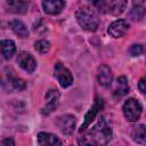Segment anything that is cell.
Instances as JSON below:
<instances>
[{
	"label": "cell",
	"mask_w": 146,
	"mask_h": 146,
	"mask_svg": "<svg viewBox=\"0 0 146 146\" xmlns=\"http://www.w3.org/2000/svg\"><path fill=\"white\" fill-rule=\"evenodd\" d=\"M42 7L44 13L49 15H57L59 14L64 7H65V1L60 0H46L42 2Z\"/></svg>",
	"instance_id": "14"
},
{
	"label": "cell",
	"mask_w": 146,
	"mask_h": 146,
	"mask_svg": "<svg viewBox=\"0 0 146 146\" xmlns=\"http://www.w3.org/2000/svg\"><path fill=\"white\" fill-rule=\"evenodd\" d=\"M56 125L57 128L60 130L62 133L70 136L73 133L74 128H75V117L71 114H64V115H59L56 119Z\"/></svg>",
	"instance_id": "7"
},
{
	"label": "cell",
	"mask_w": 146,
	"mask_h": 146,
	"mask_svg": "<svg viewBox=\"0 0 146 146\" xmlns=\"http://www.w3.org/2000/svg\"><path fill=\"white\" fill-rule=\"evenodd\" d=\"M1 146H15V143L11 138H5L1 143Z\"/></svg>",
	"instance_id": "23"
},
{
	"label": "cell",
	"mask_w": 146,
	"mask_h": 146,
	"mask_svg": "<svg viewBox=\"0 0 146 146\" xmlns=\"http://www.w3.org/2000/svg\"><path fill=\"white\" fill-rule=\"evenodd\" d=\"M129 27H130V25H129V23L127 21L116 19V21H114L113 23L110 24L107 31L113 38H121L128 32Z\"/></svg>",
	"instance_id": "11"
},
{
	"label": "cell",
	"mask_w": 146,
	"mask_h": 146,
	"mask_svg": "<svg viewBox=\"0 0 146 146\" xmlns=\"http://www.w3.org/2000/svg\"><path fill=\"white\" fill-rule=\"evenodd\" d=\"M17 63L27 73H32L35 70V67H36V62H35L34 57L30 52H26V51L18 52V55H17Z\"/></svg>",
	"instance_id": "10"
},
{
	"label": "cell",
	"mask_w": 146,
	"mask_h": 146,
	"mask_svg": "<svg viewBox=\"0 0 146 146\" xmlns=\"http://www.w3.org/2000/svg\"><path fill=\"white\" fill-rule=\"evenodd\" d=\"M54 75L56 76L57 81L59 82L60 87L67 88L73 83V75L71 71L65 67L62 63H56L54 66Z\"/></svg>",
	"instance_id": "6"
},
{
	"label": "cell",
	"mask_w": 146,
	"mask_h": 146,
	"mask_svg": "<svg viewBox=\"0 0 146 146\" xmlns=\"http://www.w3.org/2000/svg\"><path fill=\"white\" fill-rule=\"evenodd\" d=\"M103 107H104V102H103V99L99 98V97H97V98L95 99V102H94L91 108L88 111V113H87L86 116H84V121H83V123L81 124L80 132L84 131V130L90 125V123L94 121V119L96 117V115L98 114V112H99L100 110H103Z\"/></svg>",
	"instance_id": "9"
},
{
	"label": "cell",
	"mask_w": 146,
	"mask_h": 146,
	"mask_svg": "<svg viewBox=\"0 0 146 146\" xmlns=\"http://www.w3.org/2000/svg\"><path fill=\"white\" fill-rule=\"evenodd\" d=\"M129 52L131 56H139L144 52V47L141 44H132L129 49Z\"/></svg>",
	"instance_id": "21"
},
{
	"label": "cell",
	"mask_w": 146,
	"mask_h": 146,
	"mask_svg": "<svg viewBox=\"0 0 146 146\" xmlns=\"http://www.w3.org/2000/svg\"><path fill=\"white\" fill-rule=\"evenodd\" d=\"M129 92V84L125 76H119L115 82V87L113 89V96L116 99L122 98Z\"/></svg>",
	"instance_id": "15"
},
{
	"label": "cell",
	"mask_w": 146,
	"mask_h": 146,
	"mask_svg": "<svg viewBox=\"0 0 146 146\" xmlns=\"http://www.w3.org/2000/svg\"><path fill=\"white\" fill-rule=\"evenodd\" d=\"M76 21L79 25L89 32H95L97 31L99 26V17L97 13L91 9L90 7H81L76 10L75 13Z\"/></svg>",
	"instance_id": "3"
},
{
	"label": "cell",
	"mask_w": 146,
	"mask_h": 146,
	"mask_svg": "<svg viewBox=\"0 0 146 146\" xmlns=\"http://www.w3.org/2000/svg\"><path fill=\"white\" fill-rule=\"evenodd\" d=\"M34 48H35V50L39 51L40 54H46V52H48L49 49H50V43H49V41H47V40H39V41H36V42L34 43Z\"/></svg>",
	"instance_id": "20"
},
{
	"label": "cell",
	"mask_w": 146,
	"mask_h": 146,
	"mask_svg": "<svg viewBox=\"0 0 146 146\" xmlns=\"http://www.w3.org/2000/svg\"><path fill=\"white\" fill-rule=\"evenodd\" d=\"M112 137V129L104 117H100L88 131L78 138L79 146H106Z\"/></svg>",
	"instance_id": "1"
},
{
	"label": "cell",
	"mask_w": 146,
	"mask_h": 146,
	"mask_svg": "<svg viewBox=\"0 0 146 146\" xmlns=\"http://www.w3.org/2000/svg\"><path fill=\"white\" fill-rule=\"evenodd\" d=\"M0 52L6 59L11 58L13 55H15V52H16L15 42L13 40H7V39L1 40L0 41Z\"/></svg>",
	"instance_id": "17"
},
{
	"label": "cell",
	"mask_w": 146,
	"mask_h": 146,
	"mask_svg": "<svg viewBox=\"0 0 146 146\" xmlns=\"http://www.w3.org/2000/svg\"><path fill=\"white\" fill-rule=\"evenodd\" d=\"M138 87H139V90L141 91V94H145V79H144V78L140 79Z\"/></svg>",
	"instance_id": "24"
},
{
	"label": "cell",
	"mask_w": 146,
	"mask_h": 146,
	"mask_svg": "<svg viewBox=\"0 0 146 146\" xmlns=\"http://www.w3.org/2000/svg\"><path fill=\"white\" fill-rule=\"evenodd\" d=\"M9 26H10V29L13 30V32H14L17 36H19V38H22V39L29 36V30H27L26 25H25L22 21L14 19V21H11V22L9 23Z\"/></svg>",
	"instance_id": "18"
},
{
	"label": "cell",
	"mask_w": 146,
	"mask_h": 146,
	"mask_svg": "<svg viewBox=\"0 0 146 146\" xmlns=\"http://www.w3.org/2000/svg\"><path fill=\"white\" fill-rule=\"evenodd\" d=\"M97 80L100 86L106 87V88L110 87L113 81L112 70L107 65H100L98 67V72H97Z\"/></svg>",
	"instance_id": "12"
},
{
	"label": "cell",
	"mask_w": 146,
	"mask_h": 146,
	"mask_svg": "<svg viewBox=\"0 0 146 146\" xmlns=\"http://www.w3.org/2000/svg\"><path fill=\"white\" fill-rule=\"evenodd\" d=\"M143 112L140 103L135 98H129L123 104V114L129 122H136L139 120Z\"/></svg>",
	"instance_id": "5"
},
{
	"label": "cell",
	"mask_w": 146,
	"mask_h": 146,
	"mask_svg": "<svg viewBox=\"0 0 146 146\" xmlns=\"http://www.w3.org/2000/svg\"><path fill=\"white\" fill-rule=\"evenodd\" d=\"M94 6H96L102 13H110L114 16L121 15L125 7L128 6L127 1H121V0H115V1H95L92 2Z\"/></svg>",
	"instance_id": "4"
},
{
	"label": "cell",
	"mask_w": 146,
	"mask_h": 146,
	"mask_svg": "<svg viewBox=\"0 0 146 146\" xmlns=\"http://www.w3.org/2000/svg\"><path fill=\"white\" fill-rule=\"evenodd\" d=\"M38 141L40 146H62V141L56 135L44 131L38 133Z\"/></svg>",
	"instance_id": "13"
},
{
	"label": "cell",
	"mask_w": 146,
	"mask_h": 146,
	"mask_svg": "<svg viewBox=\"0 0 146 146\" xmlns=\"http://www.w3.org/2000/svg\"><path fill=\"white\" fill-rule=\"evenodd\" d=\"M6 8L8 11L14 14H25L29 9V1L9 0L6 1Z\"/></svg>",
	"instance_id": "16"
},
{
	"label": "cell",
	"mask_w": 146,
	"mask_h": 146,
	"mask_svg": "<svg viewBox=\"0 0 146 146\" xmlns=\"http://www.w3.org/2000/svg\"><path fill=\"white\" fill-rule=\"evenodd\" d=\"M0 86L9 92L23 91L26 88L25 81L18 78L11 67H6L0 73Z\"/></svg>",
	"instance_id": "2"
},
{
	"label": "cell",
	"mask_w": 146,
	"mask_h": 146,
	"mask_svg": "<svg viewBox=\"0 0 146 146\" xmlns=\"http://www.w3.org/2000/svg\"><path fill=\"white\" fill-rule=\"evenodd\" d=\"M59 91L57 89H49L47 92H46V106L42 108V113L48 115L50 114L51 112H54L58 104H59Z\"/></svg>",
	"instance_id": "8"
},
{
	"label": "cell",
	"mask_w": 146,
	"mask_h": 146,
	"mask_svg": "<svg viewBox=\"0 0 146 146\" xmlns=\"http://www.w3.org/2000/svg\"><path fill=\"white\" fill-rule=\"evenodd\" d=\"M132 17H135L133 19H141L144 17V8L143 7H135L132 9Z\"/></svg>",
	"instance_id": "22"
},
{
	"label": "cell",
	"mask_w": 146,
	"mask_h": 146,
	"mask_svg": "<svg viewBox=\"0 0 146 146\" xmlns=\"http://www.w3.org/2000/svg\"><path fill=\"white\" fill-rule=\"evenodd\" d=\"M145 130H146V128H145L144 124H139L138 127H136L133 129L132 133H131L132 139L136 143H138L140 145H144L145 144V138H146V131Z\"/></svg>",
	"instance_id": "19"
}]
</instances>
